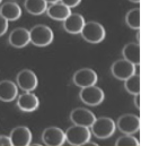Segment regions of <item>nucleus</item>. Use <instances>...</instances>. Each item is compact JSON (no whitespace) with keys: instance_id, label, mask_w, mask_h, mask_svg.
Segmentation results:
<instances>
[{"instance_id":"1","label":"nucleus","mask_w":141,"mask_h":146,"mask_svg":"<svg viewBox=\"0 0 141 146\" xmlns=\"http://www.w3.org/2000/svg\"><path fill=\"white\" fill-rule=\"evenodd\" d=\"M89 128H90V133L95 137L99 139H107L115 133L116 123L112 118L101 117V118H96Z\"/></svg>"},{"instance_id":"2","label":"nucleus","mask_w":141,"mask_h":146,"mask_svg":"<svg viewBox=\"0 0 141 146\" xmlns=\"http://www.w3.org/2000/svg\"><path fill=\"white\" fill-rule=\"evenodd\" d=\"M66 134V142L70 145L81 146L85 145L87 142L90 141L92 133L88 127L79 126V125H73L72 127H69Z\"/></svg>"},{"instance_id":"3","label":"nucleus","mask_w":141,"mask_h":146,"mask_svg":"<svg viewBox=\"0 0 141 146\" xmlns=\"http://www.w3.org/2000/svg\"><path fill=\"white\" fill-rule=\"evenodd\" d=\"M53 31L46 25H36L30 31L31 43L35 46H47L53 42Z\"/></svg>"},{"instance_id":"4","label":"nucleus","mask_w":141,"mask_h":146,"mask_svg":"<svg viewBox=\"0 0 141 146\" xmlns=\"http://www.w3.org/2000/svg\"><path fill=\"white\" fill-rule=\"evenodd\" d=\"M80 34L85 41L96 44V43H101L105 38L106 31L102 24L97 22H88L85 23Z\"/></svg>"},{"instance_id":"5","label":"nucleus","mask_w":141,"mask_h":146,"mask_svg":"<svg viewBox=\"0 0 141 146\" xmlns=\"http://www.w3.org/2000/svg\"><path fill=\"white\" fill-rule=\"evenodd\" d=\"M79 98L85 104L90 106V107H96V106H99L104 101L105 94L102 88L97 87L96 85H90V86L81 88L79 93Z\"/></svg>"},{"instance_id":"6","label":"nucleus","mask_w":141,"mask_h":146,"mask_svg":"<svg viewBox=\"0 0 141 146\" xmlns=\"http://www.w3.org/2000/svg\"><path fill=\"white\" fill-rule=\"evenodd\" d=\"M140 118L136 114H123L117 119L116 127L124 135H133L140 130Z\"/></svg>"},{"instance_id":"7","label":"nucleus","mask_w":141,"mask_h":146,"mask_svg":"<svg viewBox=\"0 0 141 146\" xmlns=\"http://www.w3.org/2000/svg\"><path fill=\"white\" fill-rule=\"evenodd\" d=\"M98 80V76L95 70L90 69V68H82L77 70L73 74L72 77V82L76 86L82 88V87H87L90 85H96Z\"/></svg>"},{"instance_id":"8","label":"nucleus","mask_w":141,"mask_h":146,"mask_svg":"<svg viewBox=\"0 0 141 146\" xmlns=\"http://www.w3.org/2000/svg\"><path fill=\"white\" fill-rule=\"evenodd\" d=\"M111 72L115 78H117L120 80H125L127 78H129L131 75L136 73V65H133L132 62H130L123 58V59L116 60L112 65Z\"/></svg>"},{"instance_id":"9","label":"nucleus","mask_w":141,"mask_h":146,"mask_svg":"<svg viewBox=\"0 0 141 146\" xmlns=\"http://www.w3.org/2000/svg\"><path fill=\"white\" fill-rule=\"evenodd\" d=\"M16 82H17L18 88H20L24 92L34 91L38 84L37 76L34 72H32L30 69H24V70L19 72L16 77Z\"/></svg>"},{"instance_id":"10","label":"nucleus","mask_w":141,"mask_h":146,"mask_svg":"<svg viewBox=\"0 0 141 146\" xmlns=\"http://www.w3.org/2000/svg\"><path fill=\"white\" fill-rule=\"evenodd\" d=\"M32 131L26 126H18L10 131L9 138L14 146H28L32 143Z\"/></svg>"},{"instance_id":"11","label":"nucleus","mask_w":141,"mask_h":146,"mask_svg":"<svg viewBox=\"0 0 141 146\" xmlns=\"http://www.w3.org/2000/svg\"><path fill=\"white\" fill-rule=\"evenodd\" d=\"M42 142L45 145L61 146L66 143V134L61 128L49 127L42 134Z\"/></svg>"},{"instance_id":"12","label":"nucleus","mask_w":141,"mask_h":146,"mask_svg":"<svg viewBox=\"0 0 141 146\" xmlns=\"http://www.w3.org/2000/svg\"><path fill=\"white\" fill-rule=\"evenodd\" d=\"M95 119H96V115L92 111L84 108H77L72 110L70 113V120L73 125H79L88 128L93 125Z\"/></svg>"},{"instance_id":"13","label":"nucleus","mask_w":141,"mask_h":146,"mask_svg":"<svg viewBox=\"0 0 141 146\" xmlns=\"http://www.w3.org/2000/svg\"><path fill=\"white\" fill-rule=\"evenodd\" d=\"M17 107L24 112H33L38 109L40 100L34 93L25 92L17 96Z\"/></svg>"},{"instance_id":"14","label":"nucleus","mask_w":141,"mask_h":146,"mask_svg":"<svg viewBox=\"0 0 141 146\" xmlns=\"http://www.w3.org/2000/svg\"><path fill=\"white\" fill-rule=\"evenodd\" d=\"M9 44L14 48H25L26 45H28V43H31L30 40V31L24 29V27H18L15 29L10 35H9Z\"/></svg>"},{"instance_id":"15","label":"nucleus","mask_w":141,"mask_h":146,"mask_svg":"<svg viewBox=\"0 0 141 146\" xmlns=\"http://www.w3.org/2000/svg\"><path fill=\"white\" fill-rule=\"evenodd\" d=\"M85 18L80 14H72L63 21V29L70 33V34H80L84 25H85Z\"/></svg>"},{"instance_id":"16","label":"nucleus","mask_w":141,"mask_h":146,"mask_svg":"<svg viewBox=\"0 0 141 146\" xmlns=\"http://www.w3.org/2000/svg\"><path fill=\"white\" fill-rule=\"evenodd\" d=\"M46 14L50 18L54 21H65L69 15L71 14V8L62 3L61 1H58L55 3H51L46 8Z\"/></svg>"},{"instance_id":"17","label":"nucleus","mask_w":141,"mask_h":146,"mask_svg":"<svg viewBox=\"0 0 141 146\" xmlns=\"http://www.w3.org/2000/svg\"><path fill=\"white\" fill-rule=\"evenodd\" d=\"M18 96V86L11 80L0 82V101L11 102Z\"/></svg>"},{"instance_id":"18","label":"nucleus","mask_w":141,"mask_h":146,"mask_svg":"<svg viewBox=\"0 0 141 146\" xmlns=\"http://www.w3.org/2000/svg\"><path fill=\"white\" fill-rule=\"evenodd\" d=\"M0 15L2 17H5L8 22L9 21L15 22L22 17V8L18 3L13 2V1H8V2H5L3 5H1Z\"/></svg>"},{"instance_id":"19","label":"nucleus","mask_w":141,"mask_h":146,"mask_svg":"<svg viewBox=\"0 0 141 146\" xmlns=\"http://www.w3.org/2000/svg\"><path fill=\"white\" fill-rule=\"evenodd\" d=\"M123 58L128 61L132 62L136 66H140L141 61V50L140 43H128L122 50Z\"/></svg>"},{"instance_id":"20","label":"nucleus","mask_w":141,"mask_h":146,"mask_svg":"<svg viewBox=\"0 0 141 146\" xmlns=\"http://www.w3.org/2000/svg\"><path fill=\"white\" fill-rule=\"evenodd\" d=\"M46 8L47 2L45 0H25V9L32 15H42Z\"/></svg>"},{"instance_id":"21","label":"nucleus","mask_w":141,"mask_h":146,"mask_svg":"<svg viewBox=\"0 0 141 146\" xmlns=\"http://www.w3.org/2000/svg\"><path fill=\"white\" fill-rule=\"evenodd\" d=\"M125 23L130 29L140 30L141 27V14L140 8H133L127 13Z\"/></svg>"},{"instance_id":"22","label":"nucleus","mask_w":141,"mask_h":146,"mask_svg":"<svg viewBox=\"0 0 141 146\" xmlns=\"http://www.w3.org/2000/svg\"><path fill=\"white\" fill-rule=\"evenodd\" d=\"M124 82V87L127 90L128 93L130 94H138L140 93V83H141V78H140V74L134 73L133 75H131L129 78H127Z\"/></svg>"},{"instance_id":"23","label":"nucleus","mask_w":141,"mask_h":146,"mask_svg":"<svg viewBox=\"0 0 141 146\" xmlns=\"http://www.w3.org/2000/svg\"><path fill=\"white\" fill-rule=\"evenodd\" d=\"M116 146H140V142L133 137L132 135H125L120 137L116 142H115Z\"/></svg>"},{"instance_id":"24","label":"nucleus","mask_w":141,"mask_h":146,"mask_svg":"<svg viewBox=\"0 0 141 146\" xmlns=\"http://www.w3.org/2000/svg\"><path fill=\"white\" fill-rule=\"evenodd\" d=\"M8 31V21L0 15V36H2Z\"/></svg>"},{"instance_id":"25","label":"nucleus","mask_w":141,"mask_h":146,"mask_svg":"<svg viewBox=\"0 0 141 146\" xmlns=\"http://www.w3.org/2000/svg\"><path fill=\"white\" fill-rule=\"evenodd\" d=\"M60 1L65 3L66 6H68L69 8H74L81 2V0H60Z\"/></svg>"},{"instance_id":"26","label":"nucleus","mask_w":141,"mask_h":146,"mask_svg":"<svg viewBox=\"0 0 141 146\" xmlns=\"http://www.w3.org/2000/svg\"><path fill=\"white\" fill-rule=\"evenodd\" d=\"M0 145H6V146L13 145L9 136H2V135H0Z\"/></svg>"},{"instance_id":"27","label":"nucleus","mask_w":141,"mask_h":146,"mask_svg":"<svg viewBox=\"0 0 141 146\" xmlns=\"http://www.w3.org/2000/svg\"><path fill=\"white\" fill-rule=\"evenodd\" d=\"M134 106L138 110H140V93L134 94Z\"/></svg>"},{"instance_id":"28","label":"nucleus","mask_w":141,"mask_h":146,"mask_svg":"<svg viewBox=\"0 0 141 146\" xmlns=\"http://www.w3.org/2000/svg\"><path fill=\"white\" fill-rule=\"evenodd\" d=\"M138 31V33H137V41L140 43V30H137Z\"/></svg>"},{"instance_id":"29","label":"nucleus","mask_w":141,"mask_h":146,"mask_svg":"<svg viewBox=\"0 0 141 146\" xmlns=\"http://www.w3.org/2000/svg\"><path fill=\"white\" fill-rule=\"evenodd\" d=\"M47 3H55V2H58V1H60V0H45Z\"/></svg>"},{"instance_id":"30","label":"nucleus","mask_w":141,"mask_h":146,"mask_svg":"<svg viewBox=\"0 0 141 146\" xmlns=\"http://www.w3.org/2000/svg\"><path fill=\"white\" fill-rule=\"evenodd\" d=\"M130 1H132V2H136V3H139V2H140V0H130Z\"/></svg>"},{"instance_id":"31","label":"nucleus","mask_w":141,"mask_h":146,"mask_svg":"<svg viewBox=\"0 0 141 146\" xmlns=\"http://www.w3.org/2000/svg\"><path fill=\"white\" fill-rule=\"evenodd\" d=\"M1 1H2V0H0V3H1Z\"/></svg>"}]
</instances>
